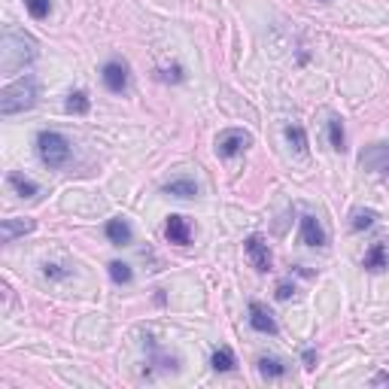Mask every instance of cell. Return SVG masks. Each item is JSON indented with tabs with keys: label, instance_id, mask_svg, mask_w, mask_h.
<instances>
[{
	"label": "cell",
	"instance_id": "19",
	"mask_svg": "<svg viewBox=\"0 0 389 389\" xmlns=\"http://www.w3.org/2000/svg\"><path fill=\"white\" fill-rule=\"evenodd\" d=\"M64 110H67L70 116H86L88 110H91V100L86 91H70L67 95V104H64Z\"/></svg>",
	"mask_w": 389,
	"mask_h": 389
},
{
	"label": "cell",
	"instance_id": "17",
	"mask_svg": "<svg viewBox=\"0 0 389 389\" xmlns=\"http://www.w3.org/2000/svg\"><path fill=\"white\" fill-rule=\"evenodd\" d=\"M210 365H213V371H219V374H228V371H235L237 359H235V353H231L228 347H219V350H213V356H210Z\"/></svg>",
	"mask_w": 389,
	"mask_h": 389
},
{
	"label": "cell",
	"instance_id": "8",
	"mask_svg": "<svg viewBox=\"0 0 389 389\" xmlns=\"http://www.w3.org/2000/svg\"><path fill=\"white\" fill-rule=\"evenodd\" d=\"M164 237L177 246H186L192 240V222L180 216V213H173V216H168V225H164Z\"/></svg>",
	"mask_w": 389,
	"mask_h": 389
},
{
	"label": "cell",
	"instance_id": "11",
	"mask_svg": "<svg viewBox=\"0 0 389 389\" xmlns=\"http://www.w3.org/2000/svg\"><path fill=\"white\" fill-rule=\"evenodd\" d=\"M362 268H365V271H371V274L389 268V249H386V244H381V240H377V244L368 246V253L362 258Z\"/></svg>",
	"mask_w": 389,
	"mask_h": 389
},
{
	"label": "cell",
	"instance_id": "3",
	"mask_svg": "<svg viewBox=\"0 0 389 389\" xmlns=\"http://www.w3.org/2000/svg\"><path fill=\"white\" fill-rule=\"evenodd\" d=\"M37 152H40V161L46 168L58 171L70 161V140L58 131H40L37 134Z\"/></svg>",
	"mask_w": 389,
	"mask_h": 389
},
{
	"label": "cell",
	"instance_id": "5",
	"mask_svg": "<svg viewBox=\"0 0 389 389\" xmlns=\"http://www.w3.org/2000/svg\"><path fill=\"white\" fill-rule=\"evenodd\" d=\"M359 164L371 173H381V177H389V143H371L365 146L362 155H359Z\"/></svg>",
	"mask_w": 389,
	"mask_h": 389
},
{
	"label": "cell",
	"instance_id": "10",
	"mask_svg": "<svg viewBox=\"0 0 389 389\" xmlns=\"http://www.w3.org/2000/svg\"><path fill=\"white\" fill-rule=\"evenodd\" d=\"M301 244L304 246H326L329 244V237L317 216H301Z\"/></svg>",
	"mask_w": 389,
	"mask_h": 389
},
{
	"label": "cell",
	"instance_id": "25",
	"mask_svg": "<svg viewBox=\"0 0 389 389\" xmlns=\"http://www.w3.org/2000/svg\"><path fill=\"white\" fill-rule=\"evenodd\" d=\"M292 292H295V286H289V283H280V286H277V298H280V301H286Z\"/></svg>",
	"mask_w": 389,
	"mask_h": 389
},
{
	"label": "cell",
	"instance_id": "22",
	"mask_svg": "<svg viewBox=\"0 0 389 389\" xmlns=\"http://www.w3.org/2000/svg\"><path fill=\"white\" fill-rule=\"evenodd\" d=\"M377 222V213L374 210H353V216H350V225H353V231H365L371 228Z\"/></svg>",
	"mask_w": 389,
	"mask_h": 389
},
{
	"label": "cell",
	"instance_id": "26",
	"mask_svg": "<svg viewBox=\"0 0 389 389\" xmlns=\"http://www.w3.org/2000/svg\"><path fill=\"white\" fill-rule=\"evenodd\" d=\"M371 386H389V371H381L371 377Z\"/></svg>",
	"mask_w": 389,
	"mask_h": 389
},
{
	"label": "cell",
	"instance_id": "24",
	"mask_svg": "<svg viewBox=\"0 0 389 389\" xmlns=\"http://www.w3.org/2000/svg\"><path fill=\"white\" fill-rule=\"evenodd\" d=\"M43 274L49 277V280H64V277H70V268L55 265V262H46V265H43Z\"/></svg>",
	"mask_w": 389,
	"mask_h": 389
},
{
	"label": "cell",
	"instance_id": "1",
	"mask_svg": "<svg viewBox=\"0 0 389 389\" xmlns=\"http://www.w3.org/2000/svg\"><path fill=\"white\" fill-rule=\"evenodd\" d=\"M37 95H40L37 79L31 77V73H25V77L13 79L9 86H4V91H0V113L4 116L25 113V110H31L37 104Z\"/></svg>",
	"mask_w": 389,
	"mask_h": 389
},
{
	"label": "cell",
	"instance_id": "14",
	"mask_svg": "<svg viewBox=\"0 0 389 389\" xmlns=\"http://www.w3.org/2000/svg\"><path fill=\"white\" fill-rule=\"evenodd\" d=\"M104 231H107V240H110L113 246H128V244H131V225H128L122 216L110 219Z\"/></svg>",
	"mask_w": 389,
	"mask_h": 389
},
{
	"label": "cell",
	"instance_id": "4",
	"mask_svg": "<svg viewBox=\"0 0 389 389\" xmlns=\"http://www.w3.org/2000/svg\"><path fill=\"white\" fill-rule=\"evenodd\" d=\"M249 143H253V137H249L244 128H225V131L216 137V155L219 159H237Z\"/></svg>",
	"mask_w": 389,
	"mask_h": 389
},
{
	"label": "cell",
	"instance_id": "7",
	"mask_svg": "<svg viewBox=\"0 0 389 389\" xmlns=\"http://www.w3.org/2000/svg\"><path fill=\"white\" fill-rule=\"evenodd\" d=\"M100 79H104V86L113 91V95H125L128 91V64L107 61L104 70H100Z\"/></svg>",
	"mask_w": 389,
	"mask_h": 389
},
{
	"label": "cell",
	"instance_id": "6",
	"mask_svg": "<svg viewBox=\"0 0 389 389\" xmlns=\"http://www.w3.org/2000/svg\"><path fill=\"white\" fill-rule=\"evenodd\" d=\"M244 249H246V258H249V265L256 268V271H271V249H268L265 244V237H258V235H249L244 240Z\"/></svg>",
	"mask_w": 389,
	"mask_h": 389
},
{
	"label": "cell",
	"instance_id": "23",
	"mask_svg": "<svg viewBox=\"0 0 389 389\" xmlns=\"http://www.w3.org/2000/svg\"><path fill=\"white\" fill-rule=\"evenodd\" d=\"M25 9L31 13V18L40 22V18H46L52 13V0H25Z\"/></svg>",
	"mask_w": 389,
	"mask_h": 389
},
{
	"label": "cell",
	"instance_id": "13",
	"mask_svg": "<svg viewBox=\"0 0 389 389\" xmlns=\"http://www.w3.org/2000/svg\"><path fill=\"white\" fill-rule=\"evenodd\" d=\"M256 368H258V374H262L265 381H283V377L289 374L286 362H283V359H277V356H262L256 362Z\"/></svg>",
	"mask_w": 389,
	"mask_h": 389
},
{
	"label": "cell",
	"instance_id": "15",
	"mask_svg": "<svg viewBox=\"0 0 389 389\" xmlns=\"http://www.w3.org/2000/svg\"><path fill=\"white\" fill-rule=\"evenodd\" d=\"M164 194H173V198H183V201H189V198H198V183L189 180V177H180V180H171V183H164L161 186Z\"/></svg>",
	"mask_w": 389,
	"mask_h": 389
},
{
	"label": "cell",
	"instance_id": "2",
	"mask_svg": "<svg viewBox=\"0 0 389 389\" xmlns=\"http://www.w3.org/2000/svg\"><path fill=\"white\" fill-rule=\"evenodd\" d=\"M37 58V43L27 34L18 31H6L4 34V58H0V70L4 73H15L27 67Z\"/></svg>",
	"mask_w": 389,
	"mask_h": 389
},
{
	"label": "cell",
	"instance_id": "18",
	"mask_svg": "<svg viewBox=\"0 0 389 389\" xmlns=\"http://www.w3.org/2000/svg\"><path fill=\"white\" fill-rule=\"evenodd\" d=\"M329 143L335 152H347V134H344V122L338 116L329 119Z\"/></svg>",
	"mask_w": 389,
	"mask_h": 389
},
{
	"label": "cell",
	"instance_id": "21",
	"mask_svg": "<svg viewBox=\"0 0 389 389\" xmlns=\"http://www.w3.org/2000/svg\"><path fill=\"white\" fill-rule=\"evenodd\" d=\"M107 271H110V280H113L116 286H125V283H131V268H128L125 262H110L107 265Z\"/></svg>",
	"mask_w": 389,
	"mask_h": 389
},
{
	"label": "cell",
	"instance_id": "9",
	"mask_svg": "<svg viewBox=\"0 0 389 389\" xmlns=\"http://www.w3.org/2000/svg\"><path fill=\"white\" fill-rule=\"evenodd\" d=\"M249 326H253L258 335H277V322L271 317V310L258 301H249Z\"/></svg>",
	"mask_w": 389,
	"mask_h": 389
},
{
	"label": "cell",
	"instance_id": "20",
	"mask_svg": "<svg viewBox=\"0 0 389 389\" xmlns=\"http://www.w3.org/2000/svg\"><path fill=\"white\" fill-rule=\"evenodd\" d=\"M286 140L298 155H308V134H304L301 125H286Z\"/></svg>",
	"mask_w": 389,
	"mask_h": 389
},
{
	"label": "cell",
	"instance_id": "16",
	"mask_svg": "<svg viewBox=\"0 0 389 389\" xmlns=\"http://www.w3.org/2000/svg\"><path fill=\"white\" fill-rule=\"evenodd\" d=\"M6 183L15 189V194H22V198H37V192H40V189H37V183H34V180L22 177L18 171H9V173H6Z\"/></svg>",
	"mask_w": 389,
	"mask_h": 389
},
{
	"label": "cell",
	"instance_id": "27",
	"mask_svg": "<svg viewBox=\"0 0 389 389\" xmlns=\"http://www.w3.org/2000/svg\"><path fill=\"white\" fill-rule=\"evenodd\" d=\"M313 362H317V353H313V350H304V365L313 368Z\"/></svg>",
	"mask_w": 389,
	"mask_h": 389
},
{
	"label": "cell",
	"instance_id": "12",
	"mask_svg": "<svg viewBox=\"0 0 389 389\" xmlns=\"http://www.w3.org/2000/svg\"><path fill=\"white\" fill-rule=\"evenodd\" d=\"M27 231H34V219H4L0 222V240L4 244H13L15 237H22V235H27Z\"/></svg>",
	"mask_w": 389,
	"mask_h": 389
}]
</instances>
